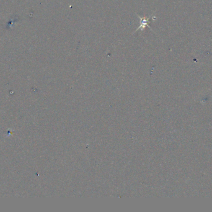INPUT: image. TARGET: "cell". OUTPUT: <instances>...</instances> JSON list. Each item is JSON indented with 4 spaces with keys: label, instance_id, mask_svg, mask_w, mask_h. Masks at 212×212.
<instances>
[{
    "label": "cell",
    "instance_id": "obj_1",
    "mask_svg": "<svg viewBox=\"0 0 212 212\" xmlns=\"http://www.w3.org/2000/svg\"><path fill=\"white\" fill-rule=\"evenodd\" d=\"M139 18H140V26L137 29V31H135V33L138 31V30H143L147 26L149 27V28H151L149 26H148V22H149V18H146V17H143V18H141L140 16H138Z\"/></svg>",
    "mask_w": 212,
    "mask_h": 212
}]
</instances>
